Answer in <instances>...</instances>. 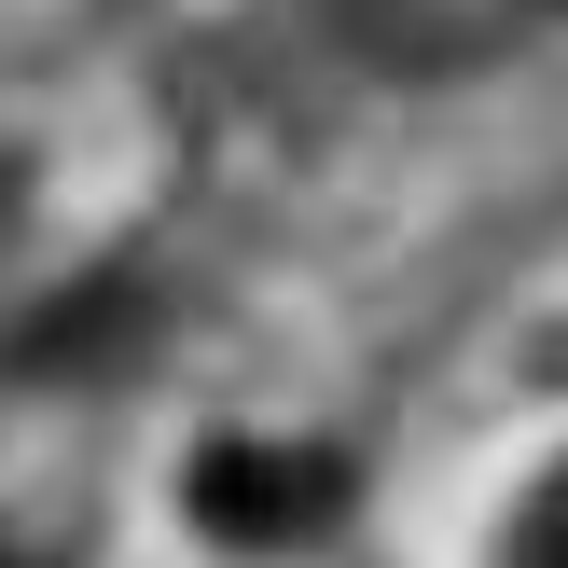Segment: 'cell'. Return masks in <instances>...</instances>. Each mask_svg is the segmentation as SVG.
Listing matches in <instances>:
<instances>
[{
  "label": "cell",
  "mask_w": 568,
  "mask_h": 568,
  "mask_svg": "<svg viewBox=\"0 0 568 568\" xmlns=\"http://www.w3.org/2000/svg\"><path fill=\"white\" fill-rule=\"evenodd\" d=\"M499 568H568V471H555V486H541V499L514 514V541H499Z\"/></svg>",
  "instance_id": "cell-1"
}]
</instances>
